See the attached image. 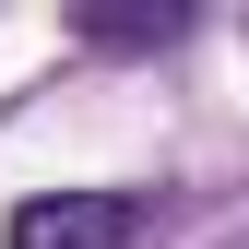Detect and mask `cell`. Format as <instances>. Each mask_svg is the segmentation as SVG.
Listing matches in <instances>:
<instances>
[{
    "mask_svg": "<svg viewBox=\"0 0 249 249\" xmlns=\"http://www.w3.org/2000/svg\"><path fill=\"white\" fill-rule=\"evenodd\" d=\"M154 202L142 190H36L0 213V249H142Z\"/></svg>",
    "mask_w": 249,
    "mask_h": 249,
    "instance_id": "cell-1",
    "label": "cell"
},
{
    "mask_svg": "<svg viewBox=\"0 0 249 249\" xmlns=\"http://www.w3.org/2000/svg\"><path fill=\"white\" fill-rule=\"evenodd\" d=\"M83 36L95 48H166V36H190V12H83Z\"/></svg>",
    "mask_w": 249,
    "mask_h": 249,
    "instance_id": "cell-2",
    "label": "cell"
}]
</instances>
